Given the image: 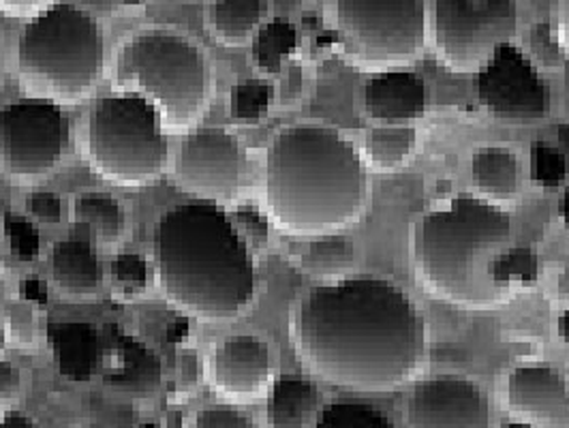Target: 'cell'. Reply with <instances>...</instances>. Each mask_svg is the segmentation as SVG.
<instances>
[{
  "label": "cell",
  "instance_id": "cell-1",
  "mask_svg": "<svg viewBox=\"0 0 569 428\" xmlns=\"http://www.w3.org/2000/svg\"><path fill=\"white\" fill-rule=\"evenodd\" d=\"M291 337L311 371L347 390L390 392L427 365V317L377 277L313 287L293 311Z\"/></svg>",
  "mask_w": 569,
  "mask_h": 428
},
{
  "label": "cell",
  "instance_id": "cell-2",
  "mask_svg": "<svg viewBox=\"0 0 569 428\" xmlns=\"http://www.w3.org/2000/svg\"><path fill=\"white\" fill-rule=\"evenodd\" d=\"M152 259L166 298L203 321L236 319L256 300L253 251L219 203L168 210L152 231Z\"/></svg>",
  "mask_w": 569,
  "mask_h": 428
},
{
  "label": "cell",
  "instance_id": "cell-3",
  "mask_svg": "<svg viewBox=\"0 0 569 428\" xmlns=\"http://www.w3.org/2000/svg\"><path fill=\"white\" fill-rule=\"evenodd\" d=\"M369 176L358 148L337 129L300 122L274 136L266 159V203L291 236H326L360 219Z\"/></svg>",
  "mask_w": 569,
  "mask_h": 428
},
{
  "label": "cell",
  "instance_id": "cell-4",
  "mask_svg": "<svg viewBox=\"0 0 569 428\" xmlns=\"http://www.w3.org/2000/svg\"><path fill=\"white\" fill-rule=\"evenodd\" d=\"M512 236V219L473 196L425 215L411 229L413 266L435 296L467 309H488L506 298L492 286L488 263Z\"/></svg>",
  "mask_w": 569,
  "mask_h": 428
},
{
  "label": "cell",
  "instance_id": "cell-5",
  "mask_svg": "<svg viewBox=\"0 0 569 428\" xmlns=\"http://www.w3.org/2000/svg\"><path fill=\"white\" fill-rule=\"evenodd\" d=\"M110 78L116 92L152 103L166 133L191 131L214 97L212 60L173 29H143L127 37L116 50Z\"/></svg>",
  "mask_w": 569,
  "mask_h": 428
},
{
  "label": "cell",
  "instance_id": "cell-6",
  "mask_svg": "<svg viewBox=\"0 0 569 428\" xmlns=\"http://www.w3.org/2000/svg\"><path fill=\"white\" fill-rule=\"evenodd\" d=\"M103 67V29L78 4L58 2L32 18L20 34L18 76L34 99L78 106L99 84Z\"/></svg>",
  "mask_w": 569,
  "mask_h": 428
},
{
  "label": "cell",
  "instance_id": "cell-7",
  "mask_svg": "<svg viewBox=\"0 0 569 428\" xmlns=\"http://www.w3.org/2000/svg\"><path fill=\"white\" fill-rule=\"evenodd\" d=\"M82 152L101 178L118 187L157 182L170 163L161 116L138 94H110L86 118Z\"/></svg>",
  "mask_w": 569,
  "mask_h": 428
},
{
  "label": "cell",
  "instance_id": "cell-8",
  "mask_svg": "<svg viewBox=\"0 0 569 428\" xmlns=\"http://www.w3.org/2000/svg\"><path fill=\"white\" fill-rule=\"evenodd\" d=\"M347 54L369 71H390L425 50V0H335Z\"/></svg>",
  "mask_w": 569,
  "mask_h": 428
},
{
  "label": "cell",
  "instance_id": "cell-9",
  "mask_svg": "<svg viewBox=\"0 0 569 428\" xmlns=\"http://www.w3.org/2000/svg\"><path fill=\"white\" fill-rule=\"evenodd\" d=\"M516 29V0H435V48L455 73H478Z\"/></svg>",
  "mask_w": 569,
  "mask_h": 428
},
{
  "label": "cell",
  "instance_id": "cell-10",
  "mask_svg": "<svg viewBox=\"0 0 569 428\" xmlns=\"http://www.w3.org/2000/svg\"><path fill=\"white\" fill-rule=\"evenodd\" d=\"M69 142V118L54 101L27 97L0 110V163L22 185L41 182L57 170Z\"/></svg>",
  "mask_w": 569,
  "mask_h": 428
},
{
  "label": "cell",
  "instance_id": "cell-11",
  "mask_svg": "<svg viewBox=\"0 0 569 428\" xmlns=\"http://www.w3.org/2000/svg\"><path fill=\"white\" fill-rule=\"evenodd\" d=\"M173 176L182 191L221 206L244 196L251 166L244 146L233 133L203 129L184 138L173 163Z\"/></svg>",
  "mask_w": 569,
  "mask_h": 428
},
{
  "label": "cell",
  "instance_id": "cell-12",
  "mask_svg": "<svg viewBox=\"0 0 569 428\" xmlns=\"http://www.w3.org/2000/svg\"><path fill=\"white\" fill-rule=\"evenodd\" d=\"M476 88L482 106L499 120L533 122L550 108V88L536 62L513 43L499 48L478 71Z\"/></svg>",
  "mask_w": 569,
  "mask_h": 428
},
{
  "label": "cell",
  "instance_id": "cell-13",
  "mask_svg": "<svg viewBox=\"0 0 569 428\" xmlns=\"http://www.w3.org/2000/svg\"><path fill=\"white\" fill-rule=\"evenodd\" d=\"M405 418L409 428H490L485 392L462 377H432L409 395Z\"/></svg>",
  "mask_w": 569,
  "mask_h": 428
},
{
  "label": "cell",
  "instance_id": "cell-14",
  "mask_svg": "<svg viewBox=\"0 0 569 428\" xmlns=\"http://www.w3.org/2000/svg\"><path fill=\"white\" fill-rule=\"evenodd\" d=\"M272 377L270 347L256 335H236L217 345L210 381L223 399L247 402L263 395Z\"/></svg>",
  "mask_w": 569,
  "mask_h": 428
},
{
  "label": "cell",
  "instance_id": "cell-15",
  "mask_svg": "<svg viewBox=\"0 0 569 428\" xmlns=\"http://www.w3.org/2000/svg\"><path fill=\"white\" fill-rule=\"evenodd\" d=\"M508 407L533 428H569L568 379L543 362L522 365L508 379Z\"/></svg>",
  "mask_w": 569,
  "mask_h": 428
},
{
  "label": "cell",
  "instance_id": "cell-16",
  "mask_svg": "<svg viewBox=\"0 0 569 428\" xmlns=\"http://www.w3.org/2000/svg\"><path fill=\"white\" fill-rule=\"evenodd\" d=\"M365 108L375 120H418L427 112V84L418 73L381 71L365 84Z\"/></svg>",
  "mask_w": 569,
  "mask_h": 428
},
{
  "label": "cell",
  "instance_id": "cell-17",
  "mask_svg": "<svg viewBox=\"0 0 569 428\" xmlns=\"http://www.w3.org/2000/svg\"><path fill=\"white\" fill-rule=\"evenodd\" d=\"M52 283L69 298H92L103 283V270L97 251L86 240H60L50 256Z\"/></svg>",
  "mask_w": 569,
  "mask_h": 428
},
{
  "label": "cell",
  "instance_id": "cell-18",
  "mask_svg": "<svg viewBox=\"0 0 569 428\" xmlns=\"http://www.w3.org/2000/svg\"><path fill=\"white\" fill-rule=\"evenodd\" d=\"M319 392L311 379L283 375L272 384L266 418L270 428H309L313 422Z\"/></svg>",
  "mask_w": 569,
  "mask_h": 428
},
{
  "label": "cell",
  "instance_id": "cell-19",
  "mask_svg": "<svg viewBox=\"0 0 569 428\" xmlns=\"http://www.w3.org/2000/svg\"><path fill=\"white\" fill-rule=\"evenodd\" d=\"M476 189L492 200H512L520 191V161L510 148L486 146L471 161Z\"/></svg>",
  "mask_w": 569,
  "mask_h": 428
},
{
  "label": "cell",
  "instance_id": "cell-20",
  "mask_svg": "<svg viewBox=\"0 0 569 428\" xmlns=\"http://www.w3.org/2000/svg\"><path fill=\"white\" fill-rule=\"evenodd\" d=\"M73 221L92 229L97 242L103 249L118 247L129 229L127 210L108 193L90 191L73 201Z\"/></svg>",
  "mask_w": 569,
  "mask_h": 428
},
{
  "label": "cell",
  "instance_id": "cell-21",
  "mask_svg": "<svg viewBox=\"0 0 569 428\" xmlns=\"http://www.w3.org/2000/svg\"><path fill=\"white\" fill-rule=\"evenodd\" d=\"M50 339L57 351L60 371L76 379H88L99 358L97 332L90 326L60 324L50 328Z\"/></svg>",
  "mask_w": 569,
  "mask_h": 428
},
{
  "label": "cell",
  "instance_id": "cell-22",
  "mask_svg": "<svg viewBox=\"0 0 569 428\" xmlns=\"http://www.w3.org/2000/svg\"><path fill=\"white\" fill-rule=\"evenodd\" d=\"M118 347L122 351V372L116 377H106L108 384H112L114 388L133 392L146 397L150 392L157 390L159 381H161V367H159V358L143 347L142 342L127 337L124 332H118Z\"/></svg>",
  "mask_w": 569,
  "mask_h": 428
},
{
  "label": "cell",
  "instance_id": "cell-23",
  "mask_svg": "<svg viewBox=\"0 0 569 428\" xmlns=\"http://www.w3.org/2000/svg\"><path fill=\"white\" fill-rule=\"evenodd\" d=\"M263 0H214L210 9L212 34L226 46L247 43L261 22Z\"/></svg>",
  "mask_w": 569,
  "mask_h": 428
},
{
  "label": "cell",
  "instance_id": "cell-24",
  "mask_svg": "<svg viewBox=\"0 0 569 428\" xmlns=\"http://www.w3.org/2000/svg\"><path fill=\"white\" fill-rule=\"evenodd\" d=\"M356 257L353 240L341 233L317 236L307 253L302 256V268L315 279H337L349 270Z\"/></svg>",
  "mask_w": 569,
  "mask_h": 428
},
{
  "label": "cell",
  "instance_id": "cell-25",
  "mask_svg": "<svg viewBox=\"0 0 569 428\" xmlns=\"http://www.w3.org/2000/svg\"><path fill=\"white\" fill-rule=\"evenodd\" d=\"M488 277L492 286L503 293L510 289L536 286L540 277V257L529 247L501 251L488 263Z\"/></svg>",
  "mask_w": 569,
  "mask_h": 428
},
{
  "label": "cell",
  "instance_id": "cell-26",
  "mask_svg": "<svg viewBox=\"0 0 569 428\" xmlns=\"http://www.w3.org/2000/svg\"><path fill=\"white\" fill-rule=\"evenodd\" d=\"M296 48H298L296 29L284 20L270 22L268 27H263L257 32L256 43H253L257 69L263 76L279 73L284 58L289 57Z\"/></svg>",
  "mask_w": 569,
  "mask_h": 428
},
{
  "label": "cell",
  "instance_id": "cell-27",
  "mask_svg": "<svg viewBox=\"0 0 569 428\" xmlns=\"http://www.w3.org/2000/svg\"><path fill=\"white\" fill-rule=\"evenodd\" d=\"M416 142V131L409 127L372 129L367 136V157L377 170H395L409 157Z\"/></svg>",
  "mask_w": 569,
  "mask_h": 428
},
{
  "label": "cell",
  "instance_id": "cell-28",
  "mask_svg": "<svg viewBox=\"0 0 569 428\" xmlns=\"http://www.w3.org/2000/svg\"><path fill=\"white\" fill-rule=\"evenodd\" d=\"M315 428H395V425L369 402L335 400L321 409Z\"/></svg>",
  "mask_w": 569,
  "mask_h": 428
},
{
  "label": "cell",
  "instance_id": "cell-29",
  "mask_svg": "<svg viewBox=\"0 0 569 428\" xmlns=\"http://www.w3.org/2000/svg\"><path fill=\"white\" fill-rule=\"evenodd\" d=\"M110 281L116 298L122 302H133L146 293L150 283L148 261L138 253H120L112 259Z\"/></svg>",
  "mask_w": 569,
  "mask_h": 428
},
{
  "label": "cell",
  "instance_id": "cell-30",
  "mask_svg": "<svg viewBox=\"0 0 569 428\" xmlns=\"http://www.w3.org/2000/svg\"><path fill=\"white\" fill-rule=\"evenodd\" d=\"M272 94V86L261 80L233 86L229 97V115L238 122H257L268 115Z\"/></svg>",
  "mask_w": 569,
  "mask_h": 428
},
{
  "label": "cell",
  "instance_id": "cell-31",
  "mask_svg": "<svg viewBox=\"0 0 569 428\" xmlns=\"http://www.w3.org/2000/svg\"><path fill=\"white\" fill-rule=\"evenodd\" d=\"M531 178L541 189H559L568 178L566 155L546 142H536L531 148Z\"/></svg>",
  "mask_w": 569,
  "mask_h": 428
},
{
  "label": "cell",
  "instance_id": "cell-32",
  "mask_svg": "<svg viewBox=\"0 0 569 428\" xmlns=\"http://www.w3.org/2000/svg\"><path fill=\"white\" fill-rule=\"evenodd\" d=\"M7 339L20 349H37L41 341V330H39V315L37 309L29 302H13L9 307L7 315Z\"/></svg>",
  "mask_w": 569,
  "mask_h": 428
},
{
  "label": "cell",
  "instance_id": "cell-33",
  "mask_svg": "<svg viewBox=\"0 0 569 428\" xmlns=\"http://www.w3.org/2000/svg\"><path fill=\"white\" fill-rule=\"evenodd\" d=\"M229 219L251 251L268 245L270 221L266 215H261V210H257L256 206H238L236 210L229 212Z\"/></svg>",
  "mask_w": 569,
  "mask_h": 428
},
{
  "label": "cell",
  "instance_id": "cell-34",
  "mask_svg": "<svg viewBox=\"0 0 569 428\" xmlns=\"http://www.w3.org/2000/svg\"><path fill=\"white\" fill-rule=\"evenodd\" d=\"M189 428H257L256 422L228 405H214L200 409Z\"/></svg>",
  "mask_w": 569,
  "mask_h": 428
},
{
  "label": "cell",
  "instance_id": "cell-35",
  "mask_svg": "<svg viewBox=\"0 0 569 428\" xmlns=\"http://www.w3.org/2000/svg\"><path fill=\"white\" fill-rule=\"evenodd\" d=\"M531 50L533 58L548 67V69H559L563 64V50L559 39H552V30L548 24H536L531 29Z\"/></svg>",
  "mask_w": 569,
  "mask_h": 428
},
{
  "label": "cell",
  "instance_id": "cell-36",
  "mask_svg": "<svg viewBox=\"0 0 569 428\" xmlns=\"http://www.w3.org/2000/svg\"><path fill=\"white\" fill-rule=\"evenodd\" d=\"M27 215L41 223H58L62 219V201L57 193L50 191H34L27 198Z\"/></svg>",
  "mask_w": 569,
  "mask_h": 428
},
{
  "label": "cell",
  "instance_id": "cell-37",
  "mask_svg": "<svg viewBox=\"0 0 569 428\" xmlns=\"http://www.w3.org/2000/svg\"><path fill=\"white\" fill-rule=\"evenodd\" d=\"M18 399H20V371L9 360H0V420L11 414Z\"/></svg>",
  "mask_w": 569,
  "mask_h": 428
},
{
  "label": "cell",
  "instance_id": "cell-38",
  "mask_svg": "<svg viewBox=\"0 0 569 428\" xmlns=\"http://www.w3.org/2000/svg\"><path fill=\"white\" fill-rule=\"evenodd\" d=\"M60 0H0V11L11 18H37Z\"/></svg>",
  "mask_w": 569,
  "mask_h": 428
},
{
  "label": "cell",
  "instance_id": "cell-39",
  "mask_svg": "<svg viewBox=\"0 0 569 428\" xmlns=\"http://www.w3.org/2000/svg\"><path fill=\"white\" fill-rule=\"evenodd\" d=\"M559 43L569 57V0H559Z\"/></svg>",
  "mask_w": 569,
  "mask_h": 428
},
{
  "label": "cell",
  "instance_id": "cell-40",
  "mask_svg": "<svg viewBox=\"0 0 569 428\" xmlns=\"http://www.w3.org/2000/svg\"><path fill=\"white\" fill-rule=\"evenodd\" d=\"M0 428H39L37 427V422L29 418V416H24V414H18V411H11L9 416H4L2 420H0Z\"/></svg>",
  "mask_w": 569,
  "mask_h": 428
},
{
  "label": "cell",
  "instance_id": "cell-41",
  "mask_svg": "<svg viewBox=\"0 0 569 428\" xmlns=\"http://www.w3.org/2000/svg\"><path fill=\"white\" fill-rule=\"evenodd\" d=\"M559 337H561L563 341L569 342V309L566 313L561 315V319H559Z\"/></svg>",
  "mask_w": 569,
  "mask_h": 428
},
{
  "label": "cell",
  "instance_id": "cell-42",
  "mask_svg": "<svg viewBox=\"0 0 569 428\" xmlns=\"http://www.w3.org/2000/svg\"><path fill=\"white\" fill-rule=\"evenodd\" d=\"M559 210H561V219H563V223H566V228H568L569 231V187L566 189L563 198H561V206H559Z\"/></svg>",
  "mask_w": 569,
  "mask_h": 428
},
{
  "label": "cell",
  "instance_id": "cell-43",
  "mask_svg": "<svg viewBox=\"0 0 569 428\" xmlns=\"http://www.w3.org/2000/svg\"><path fill=\"white\" fill-rule=\"evenodd\" d=\"M559 293L561 296H569V263L563 268V272L559 277Z\"/></svg>",
  "mask_w": 569,
  "mask_h": 428
},
{
  "label": "cell",
  "instance_id": "cell-44",
  "mask_svg": "<svg viewBox=\"0 0 569 428\" xmlns=\"http://www.w3.org/2000/svg\"><path fill=\"white\" fill-rule=\"evenodd\" d=\"M559 142L566 148V152L569 155V125H561L559 127Z\"/></svg>",
  "mask_w": 569,
  "mask_h": 428
},
{
  "label": "cell",
  "instance_id": "cell-45",
  "mask_svg": "<svg viewBox=\"0 0 569 428\" xmlns=\"http://www.w3.org/2000/svg\"><path fill=\"white\" fill-rule=\"evenodd\" d=\"M4 345H7V330H4V326L0 324V356H2V351H4Z\"/></svg>",
  "mask_w": 569,
  "mask_h": 428
},
{
  "label": "cell",
  "instance_id": "cell-46",
  "mask_svg": "<svg viewBox=\"0 0 569 428\" xmlns=\"http://www.w3.org/2000/svg\"><path fill=\"white\" fill-rule=\"evenodd\" d=\"M2 80H4V58H2V50H0V86H2Z\"/></svg>",
  "mask_w": 569,
  "mask_h": 428
},
{
  "label": "cell",
  "instance_id": "cell-47",
  "mask_svg": "<svg viewBox=\"0 0 569 428\" xmlns=\"http://www.w3.org/2000/svg\"><path fill=\"white\" fill-rule=\"evenodd\" d=\"M506 428H533L531 425H525V422H512V425H508Z\"/></svg>",
  "mask_w": 569,
  "mask_h": 428
},
{
  "label": "cell",
  "instance_id": "cell-48",
  "mask_svg": "<svg viewBox=\"0 0 569 428\" xmlns=\"http://www.w3.org/2000/svg\"><path fill=\"white\" fill-rule=\"evenodd\" d=\"M0 272H2V251H0Z\"/></svg>",
  "mask_w": 569,
  "mask_h": 428
}]
</instances>
